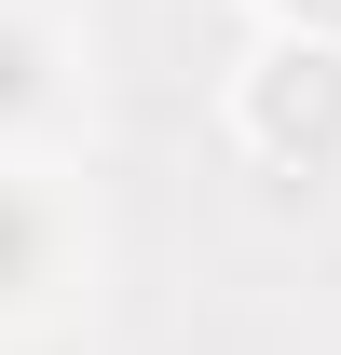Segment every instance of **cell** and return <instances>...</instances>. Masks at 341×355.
Wrapping results in <instances>:
<instances>
[{
  "label": "cell",
  "instance_id": "6da1fadb",
  "mask_svg": "<svg viewBox=\"0 0 341 355\" xmlns=\"http://www.w3.org/2000/svg\"><path fill=\"white\" fill-rule=\"evenodd\" d=\"M259 137H273V150H328V137H341V55H273Z\"/></svg>",
  "mask_w": 341,
  "mask_h": 355
},
{
  "label": "cell",
  "instance_id": "7a4b0ae2",
  "mask_svg": "<svg viewBox=\"0 0 341 355\" xmlns=\"http://www.w3.org/2000/svg\"><path fill=\"white\" fill-rule=\"evenodd\" d=\"M28 273H42V205L0 178V287H28Z\"/></svg>",
  "mask_w": 341,
  "mask_h": 355
},
{
  "label": "cell",
  "instance_id": "3957f363",
  "mask_svg": "<svg viewBox=\"0 0 341 355\" xmlns=\"http://www.w3.org/2000/svg\"><path fill=\"white\" fill-rule=\"evenodd\" d=\"M28 96H42V55H28V28H0V123H14Z\"/></svg>",
  "mask_w": 341,
  "mask_h": 355
}]
</instances>
